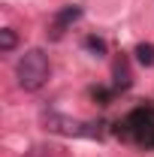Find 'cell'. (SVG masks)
Masks as SVG:
<instances>
[{
	"instance_id": "obj_7",
	"label": "cell",
	"mask_w": 154,
	"mask_h": 157,
	"mask_svg": "<svg viewBox=\"0 0 154 157\" xmlns=\"http://www.w3.org/2000/svg\"><path fill=\"white\" fill-rule=\"evenodd\" d=\"M12 48H15V30L3 27L0 30V52H12Z\"/></svg>"
},
{
	"instance_id": "obj_5",
	"label": "cell",
	"mask_w": 154,
	"mask_h": 157,
	"mask_svg": "<svg viewBox=\"0 0 154 157\" xmlns=\"http://www.w3.org/2000/svg\"><path fill=\"white\" fill-rule=\"evenodd\" d=\"M112 76H115V82H112V94H118V91H127V88H130L133 76H130V63H127V58H118V60H115V67H112Z\"/></svg>"
},
{
	"instance_id": "obj_1",
	"label": "cell",
	"mask_w": 154,
	"mask_h": 157,
	"mask_svg": "<svg viewBox=\"0 0 154 157\" xmlns=\"http://www.w3.org/2000/svg\"><path fill=\"white\" fill-rule=\"evenodd\" d=\"M115 136L121 142H130L136 148H154V106L151 103H142L130 109L127 115L115 124Z\"/></svg>"
},
{
	"instance_id": "obj_2",
	"label": "cell",
	"mask_w": 154,
	"mask_h": 157,
	"mask_svg": "<svg viewBox=\"0 0 154 157\" xmlns=\"http://www.w3.org/2000/svg\"><path fill=\"white\" fill-rule=\"evenodd\" d=\"M15 76H18V85L24 91H39L48 76H52V67H48V58L39 52V48H27L24 55L15 63Z\"/></svg>"
},
{
	"instance_id": "obj_8",
	"label": "cell",
	"mask_w": 154,
	"mask_h": 157,
	"mask_svg": "<svg viewBox=\"0 0 154 157\" xmlns=\"http://www.w3.org/2000/svg\"><path fill=\"white\" fill-rule=\"evenodd\" d=\"M85 48H88V52H94L97 58H103V55H106V42H103L100 36H88V39H85Z\"/></svg>"
},
{
	"instance_id": "obj_6",
	"label": "cell",
	"mask_w": 154,
	"mask_h": 157,
	"mask_svg": "<svg viewBox=\"0 0 154 157\" xmlns=\"http://www.w3.org/2000/svg\"><path fill=\"white\" fill-rule=\"evenodd\" d=\"M136 60L142 67H154V45L151 42H139L136 45Z\"/></svg>"
},
{
	"instance_id": "obj_4",
	"label": "cell",
	"mask_w": 154,
	"mask_h": 157,
	"mask_svg": "<svg viewBox=\"0 0 154 157\" xmlns=\"http://www.w3.org/2000/svg\"><path fill=\"white\" fill-rule=\"evenodd\" d=\"M82 18V6H64V9H58L55 15H52V24H48V39H60L76 21Z\"/></svg>"
},
{
	"instance_id": "obj_3",
	"label": "cell",
	"mask_w": 154,
	"mask_h": 157,
	"mask_svg": "<svg viewBox=\"0 0 154 157\" xmlns=\"http://www.w3.org/2000/svg\"><path fill=\"white\" fill-rule=\"evenodd\" d=\"M42 124L48 133H60V136H79V139H100L103 130L94 121H79V118L60 115V112H45L42 115Z\"/></svg>"
}]
</instances>
